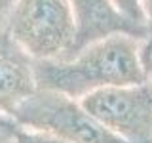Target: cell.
Masks as SVG:
<instances>
[{
    "mask_svg": "<svg viewBox=\"0 0 152 143\" xmlns=\"http://www.w3.org/2000/svg\"><path fill=\"white\" fill-rule=\"evenodd\" d=\"M142 40L135 35L118 32L91 42L63 59L34 61L36 88L80 99L101 88L145 82Z\"/></svg>",
    "mask_w": 152,
    "mask_h": 143,
    "instance_id": "cell-1",
    "label": "cell"
},
{
    "mask_svg": "<svg viewBox=\"0 0 152 143\" xmlns=\"http://www.w3.org/2000/svg\"><path fill=\"white\" fill-rule=\"evenodd\" d=\"M6 32L32 61L69 57L76 40L66 0H15Z\"/></svg>",
    "mask_w": 152,
    "mask_h": 143,
    "instance_id": "cell-2",
    "label": "cell"
},
{
    "mask_svg": "<svg viewBox=\"0 0 152 143\" xmlns=\"http://www.w3.org/2000/svg\"><path fill=\"white\" fill-rule=\"evenodd\" d=\"M12 118L21 128L53 136L65 143H126L99 124L78 99L36 88L13 109Z\"/></svg>",
    "mask_w": 152,
    "mask_h": 143,
    "instance_id": "cell-3",
    "label": "cell"
},
{
    "mask_svg": "<svg viewBox=\"0 0 152 143\" xmlns=\"http://www.w3.org/2000/svg\"><path fill=\"white\" fill-rule=\"evenodd\" d=\"M80 105L104 130L126 143H152V86H110L86 94Z\"/></svg>",
    "mask_w": 152,
    "mask_h": 143,
    "instance_id": "cell-4",
    "label": "cell"
},
{
    "mask_svg": "<svg viewBox=\"0 0 152 143\" xmlns=\"http://www.w3.org/2000/svg\"><path fill=\"white\" fill-rule=\"evenodd\" d=\"M66 2L70 6L76 25L72 54L91 42H97L110 35H118V32L146 38L145 29L120 13V10L114 6L112 0H66Z\"/></svg>",
    "mask_w": 152,
    "mask_h": 143,
    "instance_id": "cell-5",
    "label": "cell"
},
{
    "mask_svg": "<svg viewBox=\"0 0 152 143\" xmlns=\"http://www.w3.org/2000/svg\"><path fill=\"white\" fill-rule=\"evenodd\" d=\"M34 90V61L6 31H0V113L12 116L13 109Z\"/></svg>",
    "mask_w": 152,
    "mask_h": 143,
    "instance_id": "cell-6",
    "label": "cell"
},
{
    "mask_svg": "<svg viewBox=\"0 0 152 143\" xmlns=\"http://www.w3.org/2000/svg\"><path fill=\"white\" fill-rule=\"evenodd\" d=\"M13 143H65L61 139H57L53 136H48V133L36 132V130H27V128H19Z\"/></svg>",
    "mask_w": 152,
    "mask_h": 143,
    "instance_id": "cell-7",
    "label": "cell"
},
{
    "mask_svg": "<svg viewBox=\"0 0 152 143\" xmlns=\"http://www.w3.org/2000/svg\"><path fill=\"white\" fill-rule=\"evenodd\" d=\"M114 6L120 10L129 21L137 23L142 27V17H141V0H112Z\"/></svg>",
    "mask_w": 152,
    "mask_h": 143,
    "instance_id": "cell-8",
    "label": "cell"
},
{
    "mask_svg": "<svg viewBox=\"0 0 152 143\" xmlns=\"http://www.w3.org/2000/svg\"><path fill=\"white\" fill-rule=\"evenodd\" d=\"M19 128L21 126H19L10 114L0 113V143H13Z\"/></svg>",
    "mask_w": 152,
    "mask_h": 143,
    "instance_id": "cell-9",
    "label": "cell"
},
{
    "mask_svg": "<svg viewBox=\"0 0 152 143\" xmlns=\"http://www.w3.org/2000/svg\"><path fill=\"white\" fill-rule=\"evenodd\" d=\"M141 65L145 80L152 86V38H145L141 46Z\"/></svg>",
    "mask_w": 152,
    "mask_h": 143,
    "instance_id": "cell-10",
    "label": "cell"
},
{
    "mask_svg": "<svg viewBox=\"0 0 152 143\" xmlns=\"http://www.w3.org/2000/svg\"><path fill=\"white\" fill-rule=\"evenodd\" d=\"M141 17L146 38H152V0H141Z\"/></svg>",
    "mask_w": 152,
    "mask_h": 143,
    "instance_id": "cell-11",
    "label": "cell"
},
{
    "mask_svg": "<svg viewBox=\"0 0 152 143\" xmlns=\"http://www.w3.org/2000/svg\"><path fill=\"white\" fill-rule=\"evenodd\" d=\"M13 6H15V0H0V31H6Z\"/></svg>",
    "mask_w": 152,
    "mask_h": 143,
    "instance_id": "cell-12",
    "label": "cell"
}]
</instances>
